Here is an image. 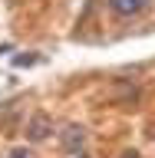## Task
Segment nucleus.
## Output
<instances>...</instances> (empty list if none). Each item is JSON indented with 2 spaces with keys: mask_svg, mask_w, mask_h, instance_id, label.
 <instances>
[{
  "mask_svg": "<svg viewBox=\"0 0 155 158\" xmlns=\"http://www.w3.org/2000/svg\"><path fill=\"white\" fill-rule=\"evenodd\" d=\"M59 142H63V148H66L69 155H79L83 145H86V132H83L79 125H66L63 132H59Z\"/></svg>",
  "mask_w": 155,
  "mask_h": 158,
  "instance_id": "f257e3e1",
  "label": "nucleus"
},
{
  "mask_svg": "<svg viewBox=\"0 0 155 158\" xmlns=\"http://www.w3.org/2000/svg\"><path fill=\"white\" fill-rule=\"evenodd\" d=\"M53 132V122H50V115H43V112H37V115L30 118V125H27V135L30 142H43V138Z\"/></svg>",
  "mask_w": 155,
  "mask_h": 158,
  "instance_id": "f03ea898",
  "label": "nucleus"
},
{
  "mask_svg": "<svg viewBox=\"0 0 155 158\" xmlns=\"http://www.w3.org/2000/svg\"><path fill=\"white\" fill-rule=\"evenodd\" d=\"M109 7L119 17H136V13H142L149 7V0H109Z\"/></svg>",
  "mask_w": 155,
  "mask_h": 158,
  "instance_id": "7ed1b4c3",
  "label": "nucleus"
},
{
  "mask_svg": "<svg viewBox=\"0 0 155 158\" xmlns=\"http://www.w3.org/2000/svg\"><path fill=\"white\" fill-rule=\"evenodd\" d=\"M10 158H37V155H33L30 148H13V152H10Z\"/></svg>",
  "mask_w": 155,
  "mask_h": 158,
  "instance_id": "20e7f679",
  "label": "nucleus"
},
{
  "mask_svg": "<svg viewBox=\"0 0 155 158\" xmlns=\"http://www.w3.org/2000/svg\"><path fill=\"white\" fill-rule=\"evenodd\" d=\"M13 63H17V66H30V63H37V56H17Z\"/></svg>",
  "mask_w": 155,
  "mask_h": 158,
  "instance_id": "39448f33",
  "label": "nucleus"
},
{
  "mask_svg": "<svg viewBox=\"0 0 155 158\" xmlns=\"http://www.w3.org/2000/svg\"><path fill=\"white\" fill-rule=\"evenodd\" d=\"M119 158H139V152H122Z\"/></svg>",
  "mask_w": 155,
  "mask_h": 158,
  "instance_id": "423d86ee",
  "label": "nucleus"
}]
</instances>
